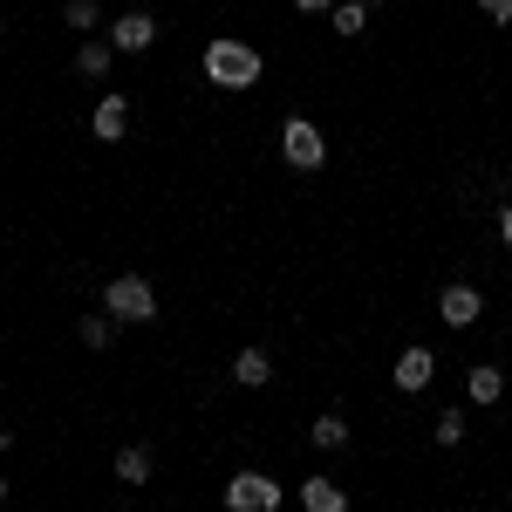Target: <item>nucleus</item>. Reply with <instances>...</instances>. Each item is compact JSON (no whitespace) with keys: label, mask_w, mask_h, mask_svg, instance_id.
<instances>
[{"label":"nucleus","mask_w":512,"mask_h":512,"mask_svg":"<svg viewBox=\"0 0 512 512\" xmlns=\"http://www.w3.org/2000/svg\"><path fill=\"white\" fill-rule=\"evenodd\" d=\"M96 21H103V7H96V0H69V28H76V35H89Z\"/></svg>","instance_id":"nucleus-16"},{"label":"nucleus","mask_w":512,"mask_h":512,"mask_svg":"<svg viewBox=\"0 0 512 512\" xmlns=\"http://www.w3.org/2000/svg\"><path fill=\"white\" fill-rule=\"evenodd\" d=\"M267 376H274V355H267V349H239L233 355V383H239V390H260Z\"/></svg>","instance_id":"nucleus-9"},{"label":"nucleus","mask_w":512,"mask_h":512,"mask_svg":"<svg viewBox=\"0 0 512 512\" xmlns=\"http://www.w3.org/2000/svg\"><path fill=\"white\" fill-rule=\"evenodd\" d=\"M117 478L123 485H144V478H151V451H144V444H123L117 451Z\"/></svg>","instance_id":"nucleus-12"},{"label":"nucleus","mask_w":512,"mask_h":512,"mask_svg":"<svg viewBox=\"0 0 512 512\" xmlns=\"http://www.w3.org/2000/svg\"><path fill=\"white\" fill-rule=\"evenodd\" d=\"M0 499H7V478H0Z\"/></svg>","instance_id":"nucleus-22"},{"label":"nucleus","mask_w":512,"mask_h":512,"mask_svg":"<svg viewBox=\"0 0 512 512\" xmlns=\"http://www.w3.org/2000/svg\"><path fill=\"white\" fill-rule=\"evenodd\" d=\"M369 7H376V0H369Z\"/></svg>","instance_id":"nucleus-23"},{"label":"nucleus","mask_w":512,"mask_h":512,"mask_svg":"<svg viewBox=\"0 0 512 512\" xmlns=\"http://www.w3.org/2000/svg\"><path fill=\"white\" fill-rule=\"evenodd\" d=\"M82 349H110V315H89V321H82Z\"/></svg>","instance_id":"nucleus-17"},{"label":"nucleus","mask_w":512,"mask_h":512,"mask_svg":"<svg viewBox=\"0 0 512 512\" xmlns=\"http://www.w3.org/2000/svg\"><path fill=\"white\" fill-rule=\"evenodd\" d=\"M158 41V21L151 14H123V21H110V48H123V55H137V48H151Z\"/></svg>","instance_id":"nucleus-7"},{"label":"nucleus","mask_w":512,"mask_h":512,"mask_svg":"<svg viewBox=\"0 0 512 512\" xmlns=\"http://www.w3.org/2000/svg\"><path fill=\"white\" fill-rule=\"evenodd\" d=\"M499 390H506L499 369H472V403H499Z\"/></svg>","instance_id":"nucleus-14"},{"label":"nucleus","mask_w":512,"mask_h":512,"mask_svg":"<svg viewBox=\"0 0 512 512\" xmlns=\"http://www.w3.org/2000/svg\"><path fill=\"white\" fill-rule=\"evenodd\" d=\"M485 7V21H512V0H478Z\"/></svg>","instance_id":"nucleus-19"},{"label":"nucleus","mask_w":512,"mask_h":512,"mask_svg":"<svg viewBox=\"0 0 512 512\" xmlns=\"http://www.w3.org/2000/svg\"><path fill=\"white\" fill-rule=\"evenodd\" d=\"M328 7H335V0H301V14H328Z\"/></svg>","instance_id":"nucleus-20"},{"label":"nucleus","mask_w":512,"mask_h":512,"mask_svg":"<svg viewBox=\"0 0 512 512\" xmlns=\"http://www.w3.org/2000/svg\"><path fill=\"white\" fill-rule=\"evenodd\" d=\"M103 315H110V321H151V315H158L151 280H137V274L110 280V287H103Z\"/></svg>","instance_id":"nucleus-2"},{"label":"nucleus","mask_w":512,"mask_h":512,"mask_svg":"<svg viewBox=\"0 0 512 512\" xmlns=\"http://www.w3.org/2000/svg\"><path fill=\"white\" fill-rule=\"evenodd\" d=\"M76 69H82V76H110V48H103V41H82Z\"/></svg>","instance_id":"nucleus-15"},{"label":"nucleus","mask_w":512,"mask_h":512,"mask_svg":"<svg viewBox=\"0 0 512 512\" xmlns=\"http://www.w3.org/2000/svg\"><path fill=\"white\" fill-rule=\"evenodd\" d=\"M301 506H308V512H342L349 499H342L335 478H308V485H301Z\"/></svg>","instance_id":"nucleus-11"},{"label":"nucleus","mask_w":512,"mask_h":512,"mask_svg":"<svg viewBox=\"0 0 512 512\" xmlns=\"http://www.w3.org/2000/svg\"><path fill=\"white\" fill-rule=\"evenodd\" d=\"M458 437H465V410H444L437 417V444H458Z\"/></svg>","instance_id":"nucleus-18"},{"label":"nucleus","mask_w":512,"mask_h":512,"mask_svg":"<svg viewBox=\"0 0 512 512\" xmlns=\"http://www.w3.org/2000/svg\"><path fill=\"white\" fill-rule=\"evenodd\" d=\"M205 76L219 82V89H253V82H260V48H246V41H212V48H205Z\"/></svg>","instance_id":"nucleus-1"},{"label":"nucleus","mask_w":512,"mask_h":512,"mask_svg":"<svg viewBox=\"0 0 512 512\" xmlns=\"http://www.w3.org/2000/svg\"><path fill=\"white\" fill-rule=\"evenodd\" d=\"M280 158L294 164V171H321L328 144H321V130L308 117H287V123H280Z\"/></svg>","instance_id":"nucleus-3"},{"label":"nucleus","mask_w":512,"mask_h":512,"mask_svg":"<svg viewBox=\"0 0 512 512\" xmlns=\"http://www.w3.org/2000/svg\"><path fill=\"white\" fill-rule=\"evenodd\" d=\"M315 444H321V451H342V444H349V417H335V410L315 417Z\"/></svg>","instance_id":"nucleus-13"},{"label":"nucleus","mask_w":512,"mask_h":512,"mask_svg":"<svg viewBox=\"0 0 512 512\" xmlns=\"http://www.w3.org/2000/svg\"><path fill=\"white\" fill-rule=\"evenodd\" d=\"M226 506H233V512H274L280 506V485H274V478H260V472H239V478H226Z\"/></svg>","instance_id":"nucleus-4"},{"label":"nucleus","mask_w":512,"mask_h":512,"mask_svg":"<svg viewBox=\"0 0 512 512\" xmlns=\"http://www.w3.org/2000/svg\"><path fill=\"white\" fill-rule=\"evenodd\" d=\"M431 376H437V362H431V349H403V355H396V390H403V396L431 390Z\"/></svg>","instance_id":"nucleus-6"},{"label":"nucleus","mask_w":512,"mask_h":512,"mask_svg":"<svg viewBox=\"0 0 512 512\" xmlns=\"http://www.w3.org/2000/svg\"><path fill=\"white\" fill-rule=\"evenodd\" d=\"M437 315L451 321V328H472V321L485 315V294H478V287H444V294H437Z\"/></svg>","instance_id":"nucleus-5"},{"label":"nucleus","mask_w":512,"mask_h":512,"mask_svg":"<svg viewBox=\"0 0 512 512\" xmlns=\"http://www.w3.org/2000/svg\"><path fill=\"white\" fill-rule=\"evenodd\" d=\"M328 28H335L342 41H355L362 28H369V0H335V7H328Z\"/></svg>","instance_id":"nucleus-10"},{"label":"nucleus","mask_w":512,"mask_h":512,"mask_svg":"<svg viewBox=\"0 0 512 512\" xmlns=\"http://www.w3.org/2000/svg\"><path fill=\"white\" fill-rule=\"evenodd\" d=\"M89 130H96L103 144L130 137V103H123V96H103V103H96V117H89Z\"/></svg>","instance_id":"nucleus-8"},{"label":"nucleus","mask_w":512,"mask_h":512,"mask_svg":"<svg viewBox=\"0 0 512 512\" xmlns=\"http://www.w3.org/2000/svg\"><path fill=\"white\" fill-rule=\"evenodd\" d=\"M499 233H506V246H512V205H506V219H499Z\"/></svg>","instance_id":"nucleus-21"}]
</instances>
